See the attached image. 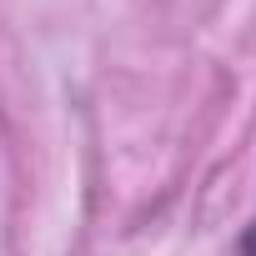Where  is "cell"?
<instances>
[{
  "mask_svg": "<svg viewBox=\"0 0 256 256\" xmlns=\"http://www.w3.org/2000/svg\"><path fill=\"white\" fill-rule=\"evenodd\" d=\"M241 256H256V216H251V226H246V236H241Z\"/></svg>",
  "mask_w": 256,
  "mask_h": 256,
  "instance_id": "cell-1",
  "label": "cell"
}]
</instances>
